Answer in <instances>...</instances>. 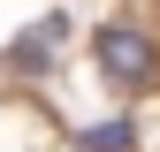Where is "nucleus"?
<instances>
[{
  "instance_id": "nucleus-1",
  "label": "nucleus",
  "mask_w": 160,
  "mask_h": 152,
  "mask_svg": "<svg viewBox=\"0 0 160 152\" xmlns=\"http://www.w3.org/2000/svg\"><path fill=\"white\" fill-rule=\"evenodd\" d=\"M99 69H107L114 84H145L152 76V46L137 31H99Z\"/></svg>"
},
{
  "instance_id": "nucleus-2",
  "label": "nucleus",
  "mask_w": 160,
  "mask_h": 152,
  "mask_svg": "<svg viewBox=\"0 0 160 152\" xmlns=\"http://www.w3.org/2000/svg\"><path fill=\"white\" fill-rule=\"evenodd\" d=\"M76 145H84V152H130V145H137V129H130V122H92Z\"/></svg>"
}]
</instances>
